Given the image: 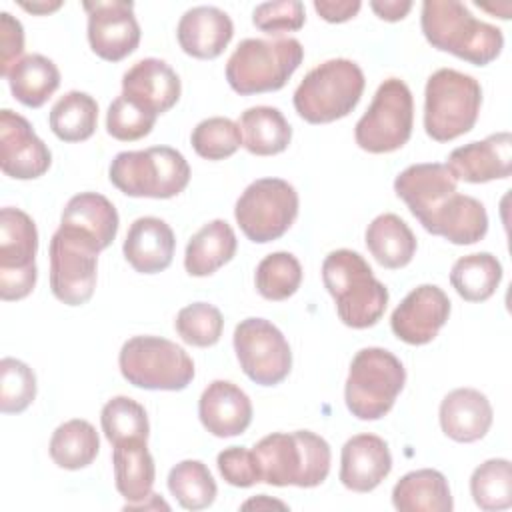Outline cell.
I'll return each mask as SVG.
<instances>
[{
	"mask_svg": "<svg viewBox=\"0 0 512 512\" xmlns=\"http://www.w3.org/2000/svg\"><path fill=\"white\" fill-rule=\"evenodd\" d=\"M406 384L402 362L386 348L368 346L356 352L344 384L346 408L358 420L386 416Z\"/></svg>",
	"mask_w": 512,
	"mask_h": 512,
	"instance_id": "8",
	"label": "cell"
},
{
	"mask_svg": "<svg viewBox=\"0 0 512 512\" xmlns=\"http://www.w3.org/2000/svg\"><path fill=\"white\" fill-rule=\"evenodd\" d=\"M176 238L172 228L156 216L136 218L122 246L126 262L140 274H158L172 264Z\"/></svg>",
	"mask_w": 512,
	"mask_h": 512,
	"instance_id": "25",
	"label": "cell"
},
{
	"mask_svg": "<svg viewBox=\"0 0 512 512\" xmlns=\"http://www.w3.org/2000/svg\"><path fill=\"white\" fill-rule=\"evenodd\" d=\"M242 508L244 510H248V508H256V510H260V508H282V510H286L288 506L284 502H280V500H270L266 494H260V496L244 502Z\"/></svg>",
	"mask_w": 512,
	"mask_h": 512,
	"instance_id": "52",
	"label": "cell"
},
{
	"mask_svg": "<svg viewBox=\"0 0 512 512\" xmlns=\"http://www.w3.org/2000/svg\"><path fill=\"white\" fill-rule=\"evenodd\" d=\"M20 6L26 12L44 16V14H50V12L58 10V8H62V0H32V2H20Z\"/></svg>",
	"mask_w": 512,
	"mask_h": 512,
	"instance_id": "50",
	"label": "cell"
},
{
	"mask_svg": "<svg viewBox=\"0 0 512 512\" xmlns=\"http://www.w3.org/2000/svg\"><path fill=\"white\" fill-rule=\"evenodd\" d=\"M420 26L432 48L450 52L474 66L490 64L504 48L502 30L474 18L456 0H424Z\"/></svg>",
	"mask_w": 512,
	"mask_h": 512,
	"instance_id": "1",
	"label": "cell"
},
{
	"mask_svg": "<svg viewBox=\"0 0 512 512\" xmlns=\"http://www.w3.org/2000/svg\"><path fill=\"white\" fill-rule=\"evenodd\" d=\"M48 122L62 142L88 140L98 124V102L88 92L70 90L54 102Z\"/></svg>",
	"mask_w": 512,
	"mask_h": 512,
	"instance_id": "36",
	"label": "cell"
},
{
	"mask_svg": "<svg viewBox=\"0 0 512 512\" xmlns=\"http://www.w3.org/2000/svg\"><path fill=\"white\" fill-rule=\"evenodd\" d=\"M450 298L436 284H420L410 290L390 316V328L406 344L432 342L450 316Z\"/></svg>",
	"mask_w": 512,
	"mask_h": 512,
	"instance_id": "17",
	"label": "cell"
},
{
	"mask_svg": "<svg viewBox=\"0 0 512 512\" xmlns=\"http://www.w3.org/2000/svg\"><path fill=\"white\" fill-rule=\"evenodd\" d=\"M234 352L242 372L260 386H276L292 370L290 344L266 318L240 320L234 328Z\"/></svg>",
	"mask_w": 512,
	"mask_h": 512,
	"instance_id": "14",
	"label": "cell"
},
{
	"mask_svg": "<svg viewBox=\"0 0 512 512\" xmlns=\"http://www.w3.org/2000/svg\"><path fill=\"white\" fill-rule=\"evenodd\" d=\"M470 494L484 512L506 510L512 506V466L506 458L482 462L470 476Z\"/></svg>",
	"mask_w": 512,
	"mask_h": 512,
	"instance_id": "38",
	"label": "cell"
},
{
	"mask_svg": "<svg viewBox=\"0 0 512 512\" xmlns=\"http://www.w3.org/2000/svg\"><path fill=\"white\" fill-rule=\"evenodd\" d=\"M304 48L296 38H246L226 62V80L242 96L284 88L298 70Z\"/></svg>",
	"mask_w": 512,
	"mask_h": 512,
	"instance_id": "6",
	"label": "cell"
},
{
	"mask_svg": "<svg viewBox=\"0 0 512 512\" xmlns=\"http://www.w3.org/2000/svg\"><path fill=\"white\" fill-rule=\"evenodd\" d=\"M48 450L58 468L80 470L96 460L100 438L88 420L72 418L54 430Z\"/></svg>",
	"mask_w": 512,
	"mask_h": 512,
	"instance_id": "35",
	"label": "cell"
},
{
	"mask_svg": "<svg viewBox=\"0 0 512 512\" xmlns=\"http://www.w3.org/2000/svg\"><path fill=\"white\" fill-rule=\"evenodd\" d=\"M38 230L34 220L20 208L0 210V298H26L38 278L36 268Z\"/></svg>",
	"mask_w": 512,
	"mask_h": 512,
	"instance_id": "13",
	"label": "cell"
},
{
	"mask_svg": "<svg viewBox=\"0 0 512 512\" xmlns=\"http://www.w3.org/2000/svg\"><path fill=\"white\" fill-rule=\"evenodd\" d=\"M366 246L374 260L390 270L404 268L416 254V236L396 214L376 216L366 228Z\"/></svg>",
	"mask_w": 512,
	"mask_h": 512,
	"instance_id": "30",
	"label": "cell"
},
{
	"mask_svg": "<svg viewBox=\"0 0 512 512\" xmlns=\"http://www.w3.org/2000/svg\"><path fill=\"white\" fill-rule=\"evenodd\" d=\"M182 84L174 68L160 58H142L122 76V96L160 116L180 100Z\"/></svg>",
	"mask_w": 512,
	"mask_h": 512,
	"instance_id": "19",
	"label": "cell"
},
{
	"mask_svg": "<svg viewBox=\"0 0 512 512\" xmlns=\"http://www.w3.org/2000/svg\"><path fill=\"white\" fill-rule=\"evenodd\" d=\"M414 100L408 84L400 78H386L368 110L354 126L356 144L370 154H386L402 148L412 134Z\"/></svg>",
	"mask_w": 512,
	"mask_h": 512,
	"instance_id": "10",
	"label": "cell"
},
{
	"mask_svg": "<svg viewBox=\"0 0 512 512\" xmlns=\"http://www.w3.org/2000/svg\"><path fill=\"white\" fill-rule=\"evenodd\" d=\"M392 470V454L384 438L356 434L348 438L340 454V482L352 492H372Z\"/></svg>",
	"mask_w": 512,
	"mask_h": 512,
	"instance_id": "21",
	"label": "cell"
},
{
	"mask_svg": "<svg viewBox=\"0 0 512 512\" xmlns=\"http://www.w3.org/2000/svg\"><path fill=\"white\" fill-rule=\"evenodd\" d=\"M88 14V42L96 56L120 62L140 44V24L128 0L82 2Z\"/></svg>",
	"mask_w": 512,
	"mask_h": 512,
	"instance_id": "15",
	"label": "cell"
},
{
	"mask_svg": "<svg viewBox=\"0 0 512 512\" xmlns=\"http://www.w3.org/2000/svg\"><path fill=\"white\" fill-rule=\"evenodd\" d=\"M100 424L110 444H118L130 438L148 440V434H150V422L144 406L132 400L130 396L110 398L102 406Z\"/></svg>",
	"mask_w": 512,
	"mask_h": 512,
	"instance_id": "40",
	"label": "cell"
},
{
	"mask_svg": "<svg viewBox=\"0 0 512 512\" xmlns=\"http://www.w3.org/2000/svg\"><path fill=\"white\" fill-rule=\"evenodd\" d=\"M306 22V10L300 0L262 2L252 12V24L266 34L296 32Z\"/></svg>",
	"mask_w": 512,
	"mask_h": 512,
	"instance_id": "45",
	"label": "cell"
},
{
	"mask_svg": "<svg viewBox=\"0 0 512 512\" xmlns=\"http://www.w3.org/2000/svg\"><path fill=\"white\" fill-rule=\"evenodd\" d=\"M150 508H164V510H170V506L158 496V494H150L146 500H142V502H138V504H128L126 502V506H124V510H150Z\"/></svg>",
	"mask_w": 512,
	"mask_h": 512,
	"instance_id": "51",
	"label": "cell"
},
{
	"mask_svg": "<svg viewBox=\"0 0 512 512\" xmlns=\"http://www.w3.org/2000/svg\"><path fill=\"white\" fill-rule=\"evenodd\" d=\"M370 8L374 14L386 22H398L406 18V14L412 10L410 0H372Z\"/></svg>",
	"mask_w": 512,
	"mask_h": 512,
	"instance_id": "49",
	"label": "cell"
},
{
	"mask_svg": "<svg viewBox=\"0 0 512 512\" xmlns=\"http://www.w3.org/2000/svg\"><path fill=\"white\" fill-rule=\"evenodd\" d=\"M458 180L452 176L446 164L422 162L404 168L394 180V192L406 202L412 216L422 224L426 232L442 210V206L458 192Z\"/></svg>",
	"mask_w": 512,
	"mask_h": 512,
	"instance_id": "16",
	"label": "cell"
},
{
	"mask_svg": "<svg viewBox=\"0 0 512 512\" xmlns=\"http://www.w3.org/2000/svg\"><path fill=\"white\" fill-rule=\"evenodd\" d=\"M488 232V214L480 200L454 194L438 212L430 234L442 236L452 244L466 246L482 240Z\"/></svg>",
	"mask_w": 512,
	"mask_h": 512,
	"instance_id": "31",
	"label": "cell"
},
{
	"mask_svg": "<svg viewBox=\"0 0 512 512\" xmlns=\"http://www.w3.org/2000/svg\"><path fill=\"white\" fill-rule=\"evenodd\" d=\"M154 114L142 110L122 94L114 98L106 112V130L120 142H134L148 136L156 124Z\"/></svg>",
	"mask_w": 512,
	"mask_h": 512,
	"instance_id": "44",
	"label": "cell"
},
{
	"mask_svg": "<svg viewBox=\"0 0 512 512\" xmlns=\"http://www.w3.org/2000/svg\"><path fill=\"white\" fill-rule=\"evenodd\" d=\"M262 482L270 486H320L330 472V444L310 432H272L252 448Z\"/></svg>",
	"mask_w": 512,
	"mask_h": 512,
	"instance_id": "3",
	"label": "cell"
},
{
	"mask_svg": "<svg viewBox=\"0 0 512 512\" xmlns=\"http://www.w3.org/2000/svg\"><path fill=\"white\" fill-rule=\"evenodd\" d=\"M242 146L254 156H274L288 148L292 126L274 106H252L238 120Z\"/></svg>",
	"mask_w": 512,
	"mask_h": 512,
	"instance_id": "32",
	"label": "cell"
},
{
	"mask_svg": "<svg viewBox=\"0 0 512 512\" xmlns=\"http://www.w3.org/2000/svg\"><path fill=\"white\" fill-rule=\"evenodd\" d=\"M364 86V72L354 60L332 58L302 78L292 98L294 108L310 124H328L356 108Z\"/></svg>",
	"mask_w": 512,
	"mask_h": 512,
	"instance_id": "4",
	"label": "cell"
},
{
	"mask_svg": "<svg viewBox=\"0 0 512 512\" xmlns=\"http://www.w3.org/2000/svg\"><path fill=\"white\" fill-rule=\"evenodd\" d=\"M254 282L262 298L282 302L296 294V290L300 288L302 266L298 258L290 252H272L258 262Z\"/></svg>",
	"mask_w": 512,
	"mask_h": 512,
	"instance_id": "39",
	"label": "cell"
},
{
	"mask_svg": "<svg viewBox=\"0 0 512 512\" xmlns=\"http://www.w3.org/2000/svg\"><path fill=\"white\" fill-rule=\"evenodd\" d=\"M480 106L482 86L474 76L440 68L424 88V130L436 142H450L474 128Z\"/></svg>",
	"mask_w": 512,
	"mask_h": 512,
	"instance_id": "7",
	"label": "cell"
},
{
	"mask_svg": "<svg viewBox=\"0 0 512 512\" xmlns=\"http://www.w3.org/2000/svg\"><path fill=\"white\" fill-rule=\"evenodd\" d=\"M52 164L50 148L38 138L32 124L4 108L0 112V168L16 180H34L48 172Z\"/></svg>",
	"mask_w": 512,
	"mask_h": 512,
	"instance_id": "18",
	"label": "cell"
},
{
	"mask_svg": "<svg viewBox=\"0 0 512 512\" xmlns=\"http://www.w3.org/2000/svg\"><path fill=\"white\" fill-rule=\"evenodd\" d=\"M168 490L184 510H204L218 494L208 466L200 460H182L168 474Z\"/></svg>",
	"mask_w": 512,
	"mask_h": 512,
	"instance_id": "37",
	"label": "cell"
},
{
	"mask_svg": "<svg viewBox=\"0 0 512 512\" xmlns=\"http://www.w3.org/2000/svg\"><path fill=\"white\" fill-rule=\"evenodd\" d=\"M12 96L28 106L40 108L60 86L58 66L42 54L22 56L6 74Z\"/></svg>",
	"mask_w": 512,
	"mask_h": 512,
	"instance_id": "33",
	"label": "cell"
},
{
	"mask_svg": "<svg viewBox=\"0 0 512 512\" xmlns=\"http://www.w3.org/2000/svg\"><path fill=\"white\" fill-rule=\"evenodd\" d=\"M234 36L232 18L216 6L188 8L176 26L180 48L200 60L218 58Z\"/></svg>",
	"mask_w": 512,
	"mask_h": 512,
	"instance_id": "23",
	"label": "cell"
},
{
	"mask_svg": "<svg viewBox=\"0 0 512 512\" xmlns=\"http://www.w3.org/2000/svg\"><path fill=\"white\" fill-rule=\"evenodd\" d=\"M442 432L454 442H476L492 426L494 410L486 394L476 388H456L448 392L438 410Z\"/></svg>",
	"mask_w": 512,
	"mask_h": 512,
	"instance_id": "24",
	"label": "cell"
},
{
	"mask_svg": "<svg viewBox=\"0 0 512 512\" xmlns=\"http://www.w3.org/2000/svg\"><path fill=\"white\" fill-rule=\"evenodd\" d=\"M36 398V376L18 358L0 360V410L4 414L24 412Z\"/></svg>",
	"mask_w": 512,
	"mask_h": 512,
	"instance_id": "43",
	"label": "cell"
},
{
	"mask_svg": "<svg viewBox=\"0 0 512 512\" xmlns=\"http://www.w3.org/2000/svg\"><path fill=\"white\" fill-rule=\"evenodd\" d=\"M146 442L148 440L130 438L112 444L114 484L128 504H138L152 494L156 466Z\"/></svg>",
	"mask_w": 512,
	"mask_h": 512,
	"instance_id": "26",
	"label": "cell"
},
{
	"mask_svg": "<svg viewBox=\"0 0 512 512\" xmlns=\"http://www.w3.org/2000/svg\"><path fill=\"white\" fill-rule=\"evenodd\" d=\"M118 366L128 384L144 390H184L194 380L188 352L160 336H132L118 354Z\"/></svg>",
	"mask_w": 512,
	"mask_h": 512,
	"instance_id": "9",
	"label": "cell"
},
{
	"mask_svg": "<svg viewBox=\"0 0 512 512\" xmlns=\"http://www.w3.org/2000/svg\"><path fill=\"white\" fill-rule=\"evenodd\" d=\"M238 248L236 234L226 220H210L186 244L184 268L190 276H210L228 264Z\"/></svg>",
	"mask_w": 512,
	"mask_h": 512,
	"instance_id": "28",
	"label": "cell"
},
{
	"mask_svg": "<svg viewBox=\"0 0 512 512\" xmlns=\"http://www.w3.org/2000/svg\"><path fill=\"white\" fill-rule=\"evenodd\" d=\"M360 6V0H314V10L320 14V18L332 24L354 18Z\"/></svg>",
	"mask_w": 512,
	"mask_h": 512,
	"instance_id": "48",
	"label": "cell"
},
{
	"mask_svg": "<svg viewBox=\"0 0 512 512\" xmlns=\"http://www.w3.org/2000/svg\"><path fill=\"white\" fill-rule=\"evenodd\" d=\"M24 50V28L10 12H0V74L6 78Z\"/></svg>",
	"mask_w": 512,
	"mask_h": 512,
	"instance_id": "47",
	"label": "cell"
},
{
	"mask_svg": "<svg viewBox=\"0 0 512 512\" xmlns=\"http://www.w3.org/2000/svg\"><path fill=\"white\" fill-rule=\"evenodd\" d=\"M118 222L120 218L114 204L98 192H80L72 196L60 216V224L88 234L100 250L114 242Z\"/></svg>",
	"mask_w": 512,
	"mask_h": 512,
	"instance_id": "29",
	"label": "cell"
},
{
	"mask_svg": "<svg viewBox=\"0 0 512 512\" xmlns=\"http://www.w3.org/2000/svg\"><path fill=\"white\" fill-rule=\"evenodd\" d=\"M190 142L200 158L224 160L242 146V132L238 122L226 116H212L196 124Z\"/></svg>",
	"mask_w": 512,
	"mask_h": 512,
	"instance_id": "41",
	"label": "cell"
},
{
	"mask_svg": "<svg viewBox=\"0 0 512 512\" xmlns=\"http://www.w3.org/2000/svg\"><path fill=\"white\" fill-rule=\"evenodd\" d=\"M174 328L178 336L198 348L214 346L224 330L222 312L208 302H194L184 306L174 320Z\"/></svg>",
	"mask_w": 512,
	"mask_h": 512,
	"instance_id": "42",
	"label": "cell"
},
{
	"mask_svg": "<svg viewBox=\"0 0 512 512\" xmlns=\"http://www.w3.org/2000/svg\"><path fill=\"white\" fill-rule=\"evenodd\" d=\"M218 472L220 476L236 488H250L258 482H262L260 468L256 462V456L246 446H230L224 448L218 458Z\"/></svg>",
	"mask_w": 512,
	"mask_h": 512,
	"instance_id": "46",
	"label": "cell"
},
{
	"mask_svg": "<svg viewBox=\"0 0 512 512\" xmlns=\"http://www.w3.org/2000/svg\"><path fill=\"white\" fill-rule=\"evenodd\" d=\"M322 282L334 298L338 318L354 330L374 326L388 306V288L362 254L338 248L322 262Z\"/></svg>",
	"mask_w": 512,
	"mask_h": 512,
	"instance_id": "2",
	"label": "cell"
},
{
	"mask_svg": "<svg viewBox=\"0 0 512 512\" xmlns=\"http://www.w3.org/2000/svg\"><path fill=\"white\" fill-rule=\"evenodd\" d=\"M502 280V264L490 252L460 256L450 270V284L466 302L488 300Z\"/></svg>",
	"mask_w": 512,
	"mask_h": 512,
	"instance_id": "34",
	"label": "cell"
},
{
	"mask_svg": "<svg viewBox=\"0 0 512 512\" xmlns=\"http://www.w3.org/2000/svg\"><path fill=\"white\" fill-rule=\"evenodd\" d=\"M110 182L132 198H174L190 182V166L170 146L118 152L108 168Z\"/></svg>",
	"mask_w": 512,
	"mask_h": 512,
	"instance_id": "5",
	"label": "cell"
},
{
	"mask_svg": "<svg viewBox=\"0 0 512 512\" xmlns=\"http://www.w3.org/2000/svg\"><path fill=\"white\" fill-rule=\"evenodd\" d=\"M392 504L400 512H452L448 480L434 468L404 474L392 488Z\"/></svg>",
	"mask_w": 512,
	"mask_h": 512,
	"instance_id": "27",
	"label": "cell"
},
{
	"mask_svg": "<svg viewBox=\"0 0 512 512\" xmlns=\"http://www.w3.org/2000/svg\"><path fill=\"white\" fill-rule=\"evenodd\" d=\"M198 418L212 436L232 438L250 426L252 402L234 382L214 380L200 394Z\"/></svg>",
	"mask_w": 512,
	"mask_h": 512,
	"instance_id": "22",
	"label": "cell"
},
{
	"mask_svg": "<svg viewBox=\"0 0 512 512\" xmlns=\"http://www.w3.org/2000/svg\"><path fill=\"white\" fill-rule=\"evenodd\" d=\"M298 192L282 178H258L246 186L234 206L244 236L256 244L278 240L298 216Z\"/></svg>",
	"mask_w": 512,
	"mask_h": 512,
	"instance_id": "12",
	"label": "cell"
},
{
	"mask_svg": "<svg viewBox=\"0 0 512 512\" xmlns=\"http://www.w3.org/2000/svg\"><path fill=\"white\" fill-rule=\"evenodd\" d=\"M446 166L456 180L470 184L508 178L512 172V134L496 132L484 140L458 146L450 152Z\"/></svg>",
	"mask_w": 512,
	"mask_h": 512,
	"instance_id": "20",
	"label": "cell"
},
{
	"mask_svg": "<svg viewBox=\"0 0 512 512\" xmlns=\"http://www.w3.org/2000/svg\"><path fill=\"white\" fill-rule=\"evenodd\" d=\"M98 244L84 232L60 224L50 238V288L52 294L68 304H86L96 288Z\"/></svg>",
	"mask_w": 512,
	"mask_h": 512,
	"instance_id": "11",
	"label": "cell"
}]
</instances>
